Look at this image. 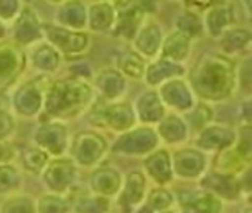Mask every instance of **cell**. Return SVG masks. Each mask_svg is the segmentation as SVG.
Listing matches in <instances>:
<instances>
[{
  "instance_id": "36",
  "label": "cell",
  "mask_w": 252,
  "mask_h": 213,
  "mask_svg": "<svg viewBox=\"0 0 252 213\" xmlns=\"http://www.w3.org/2000/svg\"><path fill=\"white\" fill-rule=\"evenodd\" d=\"M73 209L76 213H108V198L96 195H83L73 201Z\"/></svg>"
},
{
  "instance_id": "13",
  "label": "cell",
  "mask_w": 252,
  "mask_h": 213,
  "mask_svg": "<svg viewBox=\"0 0 252 213\" xmlns=\"http://www.w3.org/2000/svg\"><path fill=\"white\" fill-rule=\"evenodd\" d=\"M171 168L173 174H178L184 179H195L206 170V156L199 150H179L171 157Z\"/></svg>"
},
{
  "instance_id": "46",
  "label": "cell",
  "mask_w": 252,
  "mask_h": 213,
  "mask_svg": "<svg viewBox=\"0 0 252 213\" xmlns=\"http://www.w3.org/2000/svg\"><path fill=\"white\" fill-rule=\"evenodd\" d=\"M160 213H174L173 210H165V212H160Z\"/></svg>"
},
{
  "instance_id": "32",
  "label": "cell",
  "mask_w": 252,
  "mask_h": 213,
  "mask_svg": "<svg viewBox=\"0 0 252 213\" xmlns=\"http://www.w3.org/2000/svg\"><path fill=\"white\" fill-rule=\"evenodd\" d=\"M32 62L37 70L44 73H52L60 67L61 56L50 44H41L34 48Z\"/></svg>"
},
{
  "instance_id": "37",
  "label": "cell",
  "mask_w": 252,
  "mask_h": 213,
  "mask_svg": "<svg viewBox=\"0 0 252 213\" xmlns=\"http://www.w3.org/2000/svg\"><path fill=\"white\" fill-rule=\"evenodd\" d=\"M36 213H69L70 201L61 195H42L36 202Z\"/></svg>"
},
{
  "instance_id": "35",
  "label": "cell",
  "mask_w": 252,
  "mask_h": 213,
  "mask_svg": "<svg viewBox=\"0 0 252 213\" xmlns=\"http://www.w3.org/2000/svg\"><path fill=\"white\" fill-rule=\"evenodd\" d=\"M22 167L28 171V173H33V174H39L44 171V168L47 167V163L50 162V156L47 152H44L41 148L33 147V148H27L22 152Z\"/></svg>"
},
{
  "instance_id": "10",
  "label": "cell",
  "mask_w": 252,
  "mask_h": 213,
  "mask_svg": "<svg viewBox=\"0 0 252 213\" xmlns=\"http://www.w3.org/2000/svg\"><path fill=\"white\" fill-rule=\"evenodd\" d=\"M47 89H44V83L39 78L27 81L13 95V106L19 115L22 117H34L39 114L44 104V96Z\"/></svg>"
},
{
  "instance_id": "30",
  "label": "cell",
  "mask_w": 252,
  "mask_h": 213,
  "mask_svg": "<svg viewBox=\"0 0 252 213\" xmlns=\"http://www.w3.org/2000/svg\"><path fill=\"white\" fill-rule=\"evenodd\" d=\"M221 50L222 55H235L243 52L245 48L249 45L251 42V31L248 28H241V27H235V28H229L221 36Z\"/></svg>"
},
{
  "instance_id": "2",
  "label": "cell",
  "mask_w": 252,
  "mask_h": 213,
  "mask_svg": "<svg viewBox=\"0 0 252 213\" xmlns=\"http://www.w3.org/2000/svg\"><path fill=\"white\" fill-rule=\"evenodd\" d=\"M94 96V86L84 78H63L53 81L47 87L42 108L48 119L58 122L73 119L92 106Z\"/></svg>"
},
{
  "instance_id": "25",
  "label": "cell",
  "mask_w": 252,
  "mask_h": 213,
  "mask_svg": "<svg viewBox=\"0 0 252 213\" xmlns=\"http://www.w3.org/2000/svg\"><path fill=\"white\" fill-rule=\"evenodd\" d=\"M184 73H186V70H184V67H181V64L162 60L160 58L159 61L147 65V70H145L143 76L148 86H162L168 80L181 78Z\"/></svg>"
},
{
  "instance_id": "31",
  "label": "cell",
  "mask_w": 252,
  "mask_h": 213,
  "mask_svg": "<svg viewBox=\"0 0 252 213\" xmlns=\"http://www.w3.org/2000/svg\"><path fill=\"white\" fill-rule=\"evenodd\" d=\"M174 204L173 193L163 187L153 188L145 199V204L137 209V213H160L170 210V207Z\"/></svg>"
},
{
  "instance_id": "45",
  "label": "cell",
  "mask_w": 252,
  "mask_h": 213,
  "mask_svg": "<svg viewBox=\"0 0 252 213\" xmlns=\"http://www.w3.org/2000/svg\"><path fill=\"white\" fill-rule=\"evenodd\" d=\"M245 213H252V209H251V207H248V209L245 210Z\"/></svg>"
},
{
  "instance_id": "44",
  "label": "cell",
  "mask_w": 252,
  "mask_h": 213,
  "mask_svg": "<svg viewBox=\"0 0 252 213\" xmlns=\"http://www.w3.org/2000/svg\"><path fill=\"white\" fill-rule=\"evenodd\" d=\"M5 36H6V28L2 22H0V41H2Z\"/></svg>"
},
{
  "instance_id": "7",
  "label": "cell",
  "mask_w": 252,
  "mask_h": 213,
  "mask_svg": "<svg viewBox=\"0 0 252 213\" xmlns=\"http://www.w3.org/2000/svg\"><path fill=\"white\" fill-rule=\"evenodd\" d=\"M159 145V135L151 126H139L123 132L115 140L111 151L126 156H143L151 154Z\"/></svg>"
},
{
  "instance_id": "20",
  "label": "cell",
  "mask_w": 252,
  "mask_h": 213,
  "mask_svg": "<svg viewBox=\"0 0 252 213\" xmlns=\"http://www.w3.org/2000/svg\"><path fill=\"white\" fill-rule=\"evenodd\" d=\"M132 41L135 48L134 52H137L142 58H154L160 52V45L163 41L160 27L154 22L145 24Z\"/></svg>"
},
{
  "instance_id": "40",
  "label": "cell",
  "mask_w": 252,
  "mask_h": 213,
  "mask_svg": "<svg viewBox=\"0 0 252 213\" xmlns=\"http://www.w3.org/2000/svg\"><path fill=\"white\" fill-rule=\"evenodd\" d=\"M19 185H21V174H19V171L11 163L0 165V195L16 191Z\"/></svg>"
},
{
  "instance_id": "19",
  "label": "cell",
  "mask_w": 252,
  "mask_h": 213,
  "mask_svg": "<svg viewBox=\"0 0 252 213\" xmlns=\"http://www.w3.org/2000/svg\"><path fill=\"white\" fill-rule=\"evenodd\" d=\"M89 187L94 195L111 198L122 188V174L111 167L96 168L89 179Z\"/></svg>"
},
{
  "instance_id": "16",
  "label": "cell",
  "mask_w": 252,
  "mask_h": 213,
  "mask_svg": "<svg viewBox=\"0 0 252 213\" xmlns=\"http://www.w3.org/2000/svg\"><path fill=\"white\" fill-rule=\"evenodd\" d=\"M120 195L117 199V204L122 209L131 210L132 207H137L145 199L147 193V178L140 171H132L126 176L125 182H122Z\"/></svg>"
},
{
  "instance_id": "22",
  "label": "cell",
  "mask_w": 252,
  "mask_h": 213,
  "mask_svg": "<svg viewBox=\"0 0 252 213\" xmlns=\"http://www.w3.org/2000/svg\"><path fill=\"white\" fill-rule=\"evenodd\" d=\"M145 171L148 173V176L159 183V185H165L173 181V168H171V156L165 150L153 151L150 156L143 160Z\"/></svg>"
},
{
  "instance_id": "9",
  "label": "cell",
  "mask_w": 252,
  "mask_h": 213,
  "mask_svg": "<svg viewBox=\"0 0 252 213\" xmlns=\"http://www.w3.org/2000/svg\"><path fill=\"white\" fill-rule=\"evenodd\" d=\"M27 65V56L14 41H0V89L13 84Z\"/></svg>"
},
{
  "instance_id": "4",
  "label": "cell",
  "mask_w": 252,
  "mask_h": 213,
  "mask_svg": "<svg viewBox=\"0 0 252 213\" xmlns=\"http://www.w3.org/2000/svg\"><path fill=\"white\" fill-rule=\"evenodd\" d=\"M115 8V22L112 27V34L129 41L143 27L145 16L148 11L156 9L153 2H119Z\"/></svg>"
},
{
  "instance_id": "43",
  "label": "cell",
  "mask_w": 252,
  "mask_h": 213,
  "mask_svg": "<svg viewBox=\"0 0 252 213\" xmlns=\"http://www.w3.org/2000/svg\"><path fill=\"white\" fill-rule=\"evenodd\" d=\"M14 157V148L8 140H0V165L9 163Z\"/></svg>"
},
{
  "instance_id": "6",
  "label": "cell",
  "mask_w": 252,
  "mask_h": 213,
  "mask_svg": "<svg viewBox=\"0 0 252 213\" xmlns=\"http://www.w3.org/2000/svg\"><path fill=\"white\" fill-rule=\"evenodd\" d=\"M108 152V142L96 131H81L75 134L70 143L72 160L81 167H92Z\"/></svg>"
},
{
  "instance_id": "21",
  "label": "cell",
  "mask_w": 252,
  "mask_h": 213,
  "mask_svg": "<svg viewBox=\"0 0 252 213\" xmlns=\"http://www.w3.org/2000/svg\"><path fill=\"white\" fill-rule=\"evenodd\" d=\"M232 22H234V11L232 5L229 3H213L207 8L206 19L202 21L204 30L212 37H220L226 30H229Z\"/></svg>"
},
{
  "instance_id": "28",
  "label": "cell",
  "mask_w": 252,
  "mask_h": 213,
  "mask_svg": "<svg viewBox=\"0 0 252 213\" xmlns=\"http://www.w3.org/2000/svg\"><path fill=\"white\" fill-rule=\"evenodd\" d=\"M181 213H221V199L209 191H198L190 195L182 202Z\"/></svg>"
},
{
  "instance_id": "26",
  "label": "cell",
  "mask_w": 252,
  "mask_h": 213,
  "mask_svg": "<svg viewBox=\"0 0 252 213\" xmlns=\"http://www.w3.org/2000/svg\"><path fill=\"white\" fill-rule=\"evenodd\" d=\"M190 41H191L190 37L182 34L181 31L174 30L162 41V45H160L162 60H167L176 64L187 60L190 53Z\"/></svg>"
},
{
  "instance_id": "15",
  "label": "cell",
  "mask_w": 252,
  "mask_h": 213,
  "mask_svg": "<svg viewBox=\"0 0 252 213\" xmlns=\"http://www.w3.org/2000/svg\"><path fill=\"white\" fill-rule=\"evenodd\" d=\"M237 140V132L227 126H221V124H212L201 129L196 145L202 151H222L230 148Z\"/></svg>"
},
{
  "instance_id": "42",
  "label": "cell",
  "mask_w": 252,
  "mask_h": 213,
  "mask_svg": "<svg viewBox=\"0 0 252 213\" xmlns=\"http://www.w3.org/2000/svg\"><path fill=\"white\" fill-rule=\"evenodd\" d=\"M14 131V120L6 111L0 109V140H6V137Z\"/></svg>"
},
{
  "instance_id": "41",
  "label": "cell",
  "mask_w": 252,
  "mask_h": 213,
  "mask_svg": "<svg viewBox=\"0 0 252 213\" xmlns=\"http://www.w3.org/2000/svg\"><path fill=\"white\" fill-rule=\"evenodd\" d=\"M21 8V2L17 0H0V22L16 19Z\"/></svg>"
},
{
  "instance_id": "1",
  "label": "cell",
  "mask_w": 252,
  "mask_h": 213,
  "mask_svg": "<svg viewBox=\"0 0 252 213\" xmlns=\"http://www.w3.org/2000/svg\"><path fill=\"white\" fill-rule=\"evenodd\" d=\"M237 62L222 53H204L198 58L189 76V87L199 98L221 101L234 93L237 86Z\"/></svg>"
},
{
  "instance_id": "5",
  "label": "cell",
  "mask_w": 252,
  "mask_h": 213,
  "mask_svg": "<svg viewBox=\"0 0 252 213\" xmlns=\"http://www.w3.org/2000/svg\"><path fill=\"white\" fill-rule=\"evenodd\" d=\"M42 33L48 39V44L60 53V56L63 55L65 58L81 56L91 44L87 33L67 30V28L55 24H42Z\"/></svg>"
},
{
  "instance_id": "8",
  "label": "cell",
  "mask_w": 252,
  "mask_h": 213,
  "mask_svg": "<svg viewBox=\"0 0 252 213\" xmlns=\"http://www.w3.org/2000/svg\"><path fill=\"white\" fill-rule=\"evenodd\" d=\"M34 142L48 156L60 157L69 147L65 124L58 120H45L34 132Z\"/></svg>"
},
{
  "instance_id": "17",
  "label": "cell",
  "mask_w": 252,
  "mask_h": 213,
  "mask_svg": "<svg viewBox=\"0 0 252 213\" xmlns=\"http://www.w3.org/2000/svg\"><path fill=\"white\" fill-rule=\"evenodd\" d=\"M135 119H139L145 126L153 123H159L165 117V106H163L160 96L156 91H148L142 95H139L135 101Z\"/></svg>"
},
{
  "instance_id": "27",
  "label": "cell",
  "mask_w": 252,
  "mask_h": 213,
  "mask_svg": "<svg viewBox=\"0 0 252 213\" xmlns=\"http://www.w3.org/2000/svg\"><path fill=\"white\" fill-rule=\"evenodd\" d=\"M115 22V8L109 2L92 3L87 8V24L92 31H106L112 30Z\"/></svg>"
},
{
  "instance_id": "14",
  "label": "cell",
  "mask_w": 252,
  "mask_h": 213,
  "mask_svg": "<svg viewBox=\"0 0 252 213\" xmlns=\"http://www.w3.org/2000/svg\"><path fill=\"white\" fill-rule=\"evenodd\" d=\"M159 96L163 106H168L171 109L181 112H189L195 101H193V92L190 91L189 84L181 78H173L163 83L160 87Z\"/></svg>"
},
{
  "instance_id": "24",
  "label": "cell",
  "mask_w": 252,
  "mask_h": 213,
  "mask_svg": "<svg viewBox=\"0 0 252 213\" xmlns=\"http://www.w3.org/2000/svg\"><path fill=\"white\" fill-rule=\"evenodd\" d=\"M56 21L67 30L81 31L87 24V8L81 2H64L58 6Z\"/></svg>"
},
{
  "instance_id": "34",
  "label": "cell",
  "mask_w": 252,
  "mask_h": 213,
  "mask_svg": "<svg viewBox=\"0 0 252 213\" xmlns=\"http://www.w3.org/2000/svg\"><path fill=\"white\" fill-rule=\"evenodd\" d=\"M174 25H176V31H181L182 34L190 37V39L202 34V31H204L202 19L195 11H190V9H186V11L178 14Z\"/></svg>"
},
{
  "instance_id": "39",
  "label": "cell",
  "mask_w": 252,
  "mask_h": 213,
  "mask_svg": "<svg viewBox=\"0 0 252 213\" xmlns=\"http://www.w3.org/2000/svg\"><path fill=\"white\" fill-rule=\"evenodd\" d=\"M0 213H36V206L30 196H11L0 206Z\"/></svg>"
},
{
  "instance_id": "12",
  "label": "cell",
  "mask_w": 252,
  "mask_h": 213,
  "mask_svg": "<svg viewBox=\"0 0 252 213\" xmlns=\"http://www.w3.org/2000/svg\"><path fill=\"white\" fill-rule=\"evenodd\" d=\"M44 37L42 24L39 17L30 6L21 8V11L14 19L13 25V39L17 45H30Z\"/></svg>"
},
{
  "instance_id": "3",
  "label": "cell",
  "mask_w": 252,
  "mask_h": 213,
  "mask_svg": "<svg viewBox=\"0 0 252 213\" xmlns=\"http://www.w3.org/2000/svg\"><path fill=\"white\" fill-rule=\"evenodd\" d=\"M91 123L98 128H109L112 131L126 132L132 129L135 124V114L134 108L129 103H106L100 101L96 104H92L91 111Z\"/></svg>"
},
{
  "instance_id": "38",
  "label": "cell",
  "mask_w": 252,
  "mask_h": 213,
  "mask_svg": "<svg viewBox=\"0 0 252 213\" xmlns=\"http://www.w3.org/2000/svg\"><path fill=\"white\" fill-rule=\"evenodd\" d=\"M212 117H213V112L209 106L204 103H198L196 106H193L189 112H186V120L184 122H186L187 126H191L193 129L201 131L206 126H209Z\"/></svg>"
},
{
  "instance_id": "29",
  "label": "cell",
  "mask_w": 252,
  "mask_h": 213,
  "mask_svg": "<svg viewBox=\"0 0 252 213\" xmlns=\"http://www.w3.org/2000/svg\"><path fill=\"white\" fill-rule=\"evenodd\" d=\"M156 132L159 135V139L165 140L170 145H174L184 142L189 137V126L179 115L171 114V115H165L159 122V128Z\"/></svg>"
},
{
  "instance_id": "11",
  "label": "cell",
  "mask_w": 252,
  "mask_h": 213,
  "mask_svg": "<svg viewBox=\"0 0 252 213\" xmlns=\"http://www.w3.org/2000/svg\"><path fill=\"white\" fill-rule=\"evenodd\" d=\"M42 178L45 185L55 191V195L65 193L72 187L76 178L75 162L67 157H56L47 163L42 171Z\"/></svg>"
},
{
  "instance_id": "33",
  "label": "cell",
  "mask_w": 252,
  "mask_h": 213,
  "mask_svg": "<svg viewBox=\"0 0 252 213\" xmlns=\"http://www.w3.org/2000/svg\"><path fill=\"white\" fill-rule=\"evenodd\" d=\"M119 67V72L123 76H129L132 80H142L145 70H147V62H145V58H142L137 52L131 50L122 55Z\"/></svg>"
},
{
  "instance_id": "23",
  "label": "cell",
  "mask_w": 252,
  "mask_h": 213,
  "mask_svg": "<svg viewBox=\"0 0 252 213\" xmlns=\"http://www.w3.org/2000/svg\"><path fill=\"white\" fill-rule=\"evenodd\" d=\"M95 87L101 92L104 100L115 101L125 93L126 80L117 69H103L95 76Z\"/></svg>"
},
{
  "instance_id": "18",
  "label": "cell",
  "mask_w": 252,
  "mask_h": 213,
  "mask_svg": "<svg viewBox=\"0 0 252 213\" xmlns=\"http://www.w3.org/2000/svg\"><path fill=\"white\" fill-rule=\"evenodd\" d=\"M199 185L204 188V191H209L217 198L224 199H237L241 193V187L238 179L234 176H226V174L220 173H210L207 176L201 179Z\"/></svg>"
}]
</instances>
